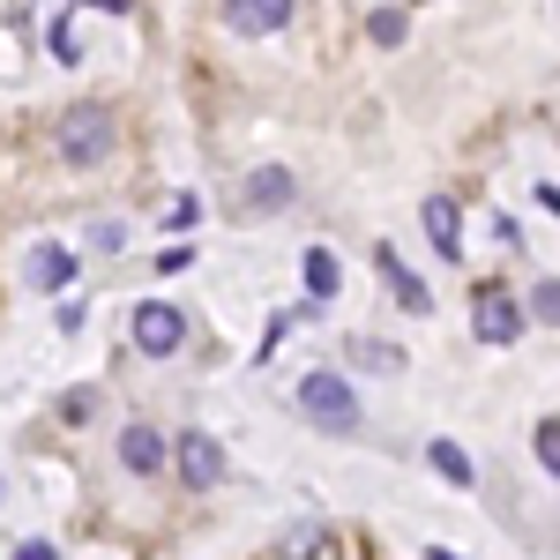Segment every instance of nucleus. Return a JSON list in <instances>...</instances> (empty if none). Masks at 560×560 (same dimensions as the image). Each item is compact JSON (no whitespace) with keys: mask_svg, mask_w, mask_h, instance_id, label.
<instances>
[{"mask_svg":"<svg viewBox=\"0 0 560 560\" xmlns=\"http://www.w3.org/2000/svg\"><path fill=\"white\" fill-rule=\"evenodd\" d=\"M52 142H60V158H68V165H105V158H113V142H120L113 105H97V97L68 105V113L52 120Z\"/></svg>","mask_w":560,"mask_h":560,"instance_id":"obj_1","label":"nucleus"},{"mask_svg":"<svg viewBox=\"0 0 560 560\" xmlns=\"http://www.w3.org/2000/svg\"><path fill=\"white\" fill-rule=\"evenodd\" d=\"M300 411L322 433H351V427H359V396H351L345 374H306V382H300Z\"/></svg>","mask_w":560,"mask_h":560,"instance_id":"obj_2","label":"nucleus"},{"mask_svg":"<svg viewBox=\"0 0 560 560\" xmlns=\"http://www.w3.org/2000/svg\"><path fill=\"white\" fill-rule=\"evenodd\" d=\"M179 345H187V314H179V306H165V300L135 306V351H142V359H173Z\"/></svg>","mask_w":560,"mask_h":560,"instance_id":"obj_3","label":"nucleus"},{"mask_svg":"<svg viewBox=\"0 0 560 560\" xmlns=\"http://www.w3.org/2000/svg\"><path fill=\"white\" fill-rule=\"evenodd\" d=\"M179 486L187 493H217V478H224V448H217V433H179Z\"/></svg>","mask_w":560,"mask_h":560,"instance_id":"obj_4","label":"nucleus"},{"mask_svg":"<svg viewBox=\"0 0 560 560\" xmlns=\"http://www.w3.org/2000/svg\"><path fill=\"white\" fill-rule=\"evenodd\" d=\"M300 187H292V173L284 165H261V173H247V195H240V217H277L284 202H292Z\"/></svg>","mask_w":560,"mask_h":560,"instance_id":"obj_5","label":"nucleus"},{"mask_svg":"<svg viewBox=\"0 0 560 560\" xmlns=\"http://www.w3.org/2000/svg\"><path fill=\"white\" fill-rule=\"evenodd\" d=\"M292 15H300V0H224V23H232V31H247V38L284 31Z\"/></svg>","mask_w":560,"mask_h":560,"instance_id":"obj_6","label":"nucleus"},{"mask_svg":"<svg viewBox=\"0 0 560 560\" xmlns=\"http://www.w3.org/2000/svg\"><path fill=\"white\" fill-rule=\"evenodd\" d=\"M478 337H486V345H516L523 337V314H516V300H509L501 284L478 292Z\"/></svg>","mask_w":560,"mask_h":560,"instance_id":"obj_7","label":"nucleus"},{"mask_svg":"<svg viewBox=\"0 0 560 560\" xmlns=\"http://www.w3.org/2000/svg\"><path fill=\"white\" fill-rule=\"evenodd\" d=\"M427 240L433 247H441V255L448 261H464V217H456V202H448V195H427Z\"/></svg>","mask_w":560,"mask_h":560,"instance_id":"obj_8","label":"nucleus"},{"mask_svg":"<svg viewBox=\"0 0 560 560\" xmlns=\"http://www.w3.org/2000/svg\"><path fill=\"white\" fill-rule=\"evenodd\" d=\"M374 269L388 277V292H396V306H404V314H427V306H433V292L411 277V269H404V261H396V247H374Z\"/></svg>","mask_w":560,"mask_h":560,"instance_id":"obj_9","label":"nucleus"},{"mask_svg":"<svg viewBox=\"0 0 560 560\" xmlns=\"http://www.w3.org/2000/svg\"><path fill=\"white\" fill-rule=\"evenodd\" d=\"M120 464H128L135 478L165 471V433H158V427H128V433H120Z\"/></svg>","mask_w":560,"mask_h":560,"instance_id":"obj_10","label":"nucleus"},{"mask_svg":"<svg viewBox=\"0 0 560 560\" xmlns=\"http://www.w3.org/2000/svg\"><path fill=\"white\" fill-rule=\"evenodd\" d=\"M31 284H38V292L75 284V255H68V247H31Z\"/></svg>","mask_w":560,"mask_h":560,"instance_id":"obj_11","label":"nucleus"},{"mask_svg":"<svg viewBox=\"0 0 560 560\" xmlns=\"http://www.w3.org/2000/svg\"><path fill=\"white\" fill-rule=\"evenodd\" d=\"M337 277H345L337 255H329V247H314V255H306V300H329V292H337Z\"/></svg>","mask_w":560,"mask_h":560,"instance_id":"obj_12","label":"nucleus"},{"mask_svg":"<svg viewBox=\"0 0 560 560\" xmlns=\"http://www.w3.org/2000/svg\"><path fill=\"white\" fill-rule=\"evenodd\" d=\"M351 366H374V374H396V366H404V351H396V345H366V337H359V345H351Z\"/></svg>","mask_w":560,"mask_h":560,"instance_id":"obj_13","label":"nucleus"},{"mask_svg":"<svg viewBox=\"0 0 560 560\" xmlns=\"http://www.w3.org/2000/svg\"><path fill=\"white\" fill-rule=\"evenodd\" d=\"M433 471H441V478H456V486H471V456H464L456 441H433Z\"/></svg>","mask_w":560,"mask_h":560,"instance_id":"obj_14","label":"nucleus"},{"mask_svg":"<svg viewBox=\"0 0 560 560\" xmlns=\"http://www.w3.org/2000/svg\"><path fill=\"white\" fill-rule=\"evenodd\" d=\"M374 45H404V15L396 8H374Z\"/></svg>","mask_w":560,"mask_h":560,"instance_id":"obj_15","label":"nucleus"},{"mask_svg":"<svg viewBox=\"0 0 560 560\" xmlns=\"http://www.w3.org/2000/svg\"><path fill=\"white\" fill-rule=\"evenodd\" d=\"M538 464H546V471H560V427H553V419L538 427Z\"/></svg>","mask_w":560,"mask_h":560,"instance_id":"obj_16","label":"nucleus"},{"mask_svg":"<svg viewBox=\"0 0 560 560\" xmlns=\"http://www.w3.org/2000/svg\"><path fill=\"white\" fill-rule=\"evenodd\" d=\"M90 411H97V396H90V388H75V396H68V404H60V419H68V427H83Z\"/></svg>","mask_w":560,"mask_h":560,"instance_id":"obj_17","label":"nucleus"},{"mask_svg":"<svg viewBox=\"0 0 560 560\" xmlns=\"http://www.w3.org/2000/svg\"><path fill=\"white\" fill-rule=\"evenodd\" d=\"M187 261H195V247H165V255H158V269H165V277H179Z\"/></svg>","mask_w":560,"mask_h":560,"instance_id":"obj_18","label":"nucleus"},{"mask_svg":"<svg viewBox=\"0 0 560 560\" xmlns=\"http://www.w3.org/2000/svg\"><path fill=\"white\" fill-rule=\"evenodd\" d=\"M83 8H97V15H128L135 0H83Z\"/></svg>","mask_w":560,"mask_h":560,"instance_id":"obj_19","label":"nucleus"}]
</instances>
